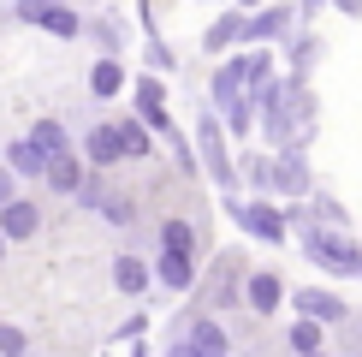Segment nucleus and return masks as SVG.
Returning a JSON list of instances; mask_svg holds the SVG:
<instances>
[{
	"label": "nucleus",
	"mask_w": 362,
	"mask_h": 357,
	"mask_svg": "<svg viewBox=\"0 0 362 357\" xmlns=\"http://www.w3.org/2000/svg\"><path fill=\"white\" fill-rule=\"evenodd\" d=\"M309 250H315L327 268H339V274H356V268H362V256L344 244V238H333V232H315V227H309Z\"/></svg>",
	"instance_id": "1"
},
{
	"label": "nucleus",
	"mask_w": 362,
	"mask_h": 357,
	"mask_svg": "<svg viewBox=\"0 0 362 357\" xmlns=\"http://www.w3.org/2000/svg\"><path fill=\"white\" fill-rule=\"evenodd\" d=\"M24 18L30 24H48L54 36H78V12H66L59 0H24Z\"/></svg>",
	"instance_id": "2"
},
{
	"label": "nucleus",
	"mask_w": 362,
	"mask_h": 357,
	"mask_svg": "<svg viewBox=\"0 0 362 357\" xmlns=\"http://www.w3.org/2000/svg\"><path fill=\"white\" fill-rule=\"evenodd\" d=\"M250 78V60H226V72L214 78V96L226 101V108H238V84ZM238 119H244V108H238Z\"/></svg>",
	"instance_id": "3"
},
{
	"label": "nucleus",
	"mask_w": 362,
	"mask_h": 357,
	"mask_svg": "<svg viewBox=\"0 0 362 357\" xmlns=\"http://www.w3.org/2000/svg\"><path fill=\"white\" fill-rule=\"evenodd\" d=\"M36 232V208L30 203H6L0 208V238H30Z\"/></svg>",
	"instance_id": "4"
},
{
	"label": "nucleus",
	"mask_w": 362,
	"mask_h": 357,
	"mask_svg": "<svg viewBox=\"0 0 362 357\" xmlns=\"http://www.w3.org/2000/svg\"><path fill=\"white\" fill-rule=\"evenodd\" d=\"M190 351L196 357H226V327L220 322H196L190 327Z\"/></svg>",
	"instance_id": "5"
},
{
	"label": "nucleus",
	"mask_w": 362,
	"mask_h": 357,
	"mask_svg": "<svg viewBox=\"0 0 362 357\" xmlns=\"http://www.w3.org/2000/svg\"><path fill=\"white\" fill-rule=\"evenodd\" d=\"M42 173H48L54 191H78V185H83V167H78L71 155H48V167H42Z\"/></svg>",
	"instance_id": "6"
},
{
	"label": "nucleus",
	"mask_w": 362,
	"mask_h": 357,
	"mask_svg": "<svg viewBox=\"0 0 362 357\" xmlns=\"http://www.w3.org/2000/svg\"><path fill=\"white\" fill-rule=\"evenodd\" d=\"M89 161H101V167H113V161H125V149H119V131H113V125L89 131Z\"/></svg>",
	"instance_id": "7"
},
{
	"label": "nucleus",
	"mask_w": 362,
	"mask_h": 357,
	"mask_svg": "<svg viewBox=\"0 0 362 357\" xmlns=\"http://www.w3.org/2000/svg\"><path fill=\"white\" fill-rule=\"evenodd\" d=\"M30 143H36L42 155H66V131H59L54 119H36V125H30Z\"/></svg>",
	"instance_id": "8"
},
{
	"label": "nucleus",
	"mask_w": 362,
	"mask_h": 357,
	"mask_svg": "<svg viewBox=\"0 0 362 357\" xmlns=\"http://www.w3.org/2000/svg\"><path fill=\"white\" fill-rule=\"evenodd\" d=\"M297 304H303L309 322H315V316H321V322H339V316H344V304H339V298H327V292H303Z\"/></svg>",
	"instance_id": "9"
},
{
	"label": "nucleus",
	"mask_w": 362,
	"mask_h": 357,
	"mask_svg": "<svg viewBox=\"0 0 362 357\" xmlns=\"http://www.w3.org/2000/svg\"><path fill=\"white\" fill-rule=\"evenodd\" d=\"M6 161H12L18 173H42V167H48V155H42L30 137H24V143H12V149H6Z\"/></svg>",
	"instance_id": "10"
},
{
	"label": "nucleus",
	"mask_w": 362,
	"mask_h": 357,
	"mask_svg": "<svg viewBox=\"0 0 362 357\" xmlns=\"http://www.w3.org/2000/svg\"><path fill=\"white\" fill-rule=\"evenodd\" d=\"M238 215H244V227H255L262 238H279L285 232V220L274 215V208H238Z\"/></svg>",
	"instance_id": "11"
},
{
	"label": "nucleus",
	"mask_w": 362,
	"mask_h": 357,
	"mask_svg": "<svg viewBox=\"0 0 362 357\" xmlns=\"http://www.w3.org/2000/svg\"><path fill=\"white\" fill-rule=\"evenodd\" d=\"M279 298H285V292H279L274 274H255V280H250V304H255V310H274Z\"/></svg>",
	"instance_id": "12"
},
{
	"label": "nucleus",
	"mask_w": 362,
	"mask_h": 357,
	"mask_svg": "<svg viewBox=\"0 0 362 357\" xmlns=\"http://www.w3.org/2000/svg\"><path fill=\"white\" fill-rule=\"evenodd\" d=\"M160 280H167L173 292H178V286H190V256H178V250H167V256H160Z\"/></svg>",
	"instance_id": "13"
},
{
	"label": "nucleus",
	"mask_w": 362,
	"mask_h": 357,
	"mask_svg": "<svg viewBox=\"0 0 362 357\" xmlns=\"http://www.w3.org/2000/svg\"><path fill=\"white\" fill-rule=\"evenodd\" d=\"M119 84H125V72H119V60H101V66H95V78H89V89H95V96H113Z\"/></svg>",
	"instance_id": "14"
},
{
	"label": "nucleus",
	"mask_w": 362,
	"mask_h": 357,
	"mask_svg": "<svg viewBox=\"0 0 362 357\" xmlns=\"http://www.w3.org/2000/svg\"><path fill=\"white\" fill-rule=\"evenodd\" d=\"M113 280H119V292H143V280H148V274H143V262L119 256V262H113Z\"/></svg>",
	"instance_id": "15"
},
{
	"label": "nucleus",
	"mask_w": 362,
	"mask_h": 357,
	"mask_svg": "<svg viewBox=\"0 0 362 357\" xmlns=\"http://www.w3.org/2000/svg\"><path fill=\"white\" fill-rule=\"evenodd\" d=\"M160 238H167V250H178V256H190V244H196L190 220H167V227H160Z\"/></svg>",
	"instance_id": "16"
},
{
	"label": "nucleus",
	"mask_w": 362,
	"mask_h": 357,
	"mask_svg": "<svg viewBox=\"0 0 362 357\" xmlns=\"http://www.w3.org/2000/svg\"><path fill=\"white\" fill-rule=\"evenodd\" d=\"M119 131V149H125V155H148V131L143 125H131V119H125V125H113Z\"/></svg>",
	"instance_id": "17"
},
{
	"label": "nucleus",
	"mask_w": 362,
	"mask_h": 357,
	"mask_svg": "<svg viewBox=\"0 0 362 357\" xmlns=\"http://www.w3.org/2000/svg\"><path fill=\"white\" fill-rule=\"evenodd\" d=\"M202 143H208V167H214V178H232V167H226V149H220V131L202 125Z\"/></svg>",
	"instance_id": "18"
},
{
	"label": "nucleus",
	"mask_w": 362,
	"mask_h": 357,
	"mask_svg": "<svg viewBox=\"0 0 362 357\" xmlns=\"http://www.w3.org/2000/svg\"><path fill=\"white\" fill-rule=\"evenodd\" d=\"M291 346H297V351L309 357L315 346H321V327H315V322H297V327H291Z\"/></svg>",
	"instance_id": "19"
},
{
	"label": "nucleus",
	"mask_w": 362,
	"mask_h": 357,
	"mask_svg": "<svg viewBox=\"0 0 362 357\" xmlns=\"http://www.w3.org/2000/svg\"><path fill=\"white\" fill-rule=\"evenodd\" d=\"M0 357H24V334L18 327H0Z\"/></svg>",
	"instance_id": "20"
},
{
	"label": "nucleus",
	"mask_w": 362,
	"mask_h": 357,
	"mask_svg": "<svg viewBox=\"0 0 362 357\" xmlns=\"http://www.w3.org/2000/svg\"><path fill=\"white\" fill-rule=\"evenodd\" d=\"M173 357H196V351H190V346H173Z\"/></svg>",
	"instance_id": "21"
},
{
	"label": "nucleus",
	"mask_w": 362,
	"mask_h": 357,
	"mask_svg": "<svg viewBox=\"0 0 362 357\" xmlns=\"http://www.w3.org/2000/svg\"><path fill=\"white\" fill-rule=\"evenodd\" d=\"M0 203H6V178H0Z\"/></svg>",
	"instance_id": "22"
},
{
	"label": "nucleus",
	"mask_w": 362,
	"mask_h": 357,
	"mask_svg": "<svg viewBox=\"0 0 362 357\" xmlns=\"http://www.w3.org/2000/svg\"><path fill=\"white\" fill-rule=\"evenodd\" d=\"M0 250H6V238H0Z\"/></svg>",
	"instance_id": "23"
},
{
	"label": "nucleus",
	"mask_w": 362,
	"mask_h": 357,
	"mask_svg": "<svg viewBox=\"0 0 362 357\" xmlns=\"http://www.w3.org/2000/svg\"><path fill=\"white\" fill-rule=\"evenodd\" d=\"M309 357H321V351H309Z\"/></svg>",
	"instance_id": "24"
}]
</instances>
